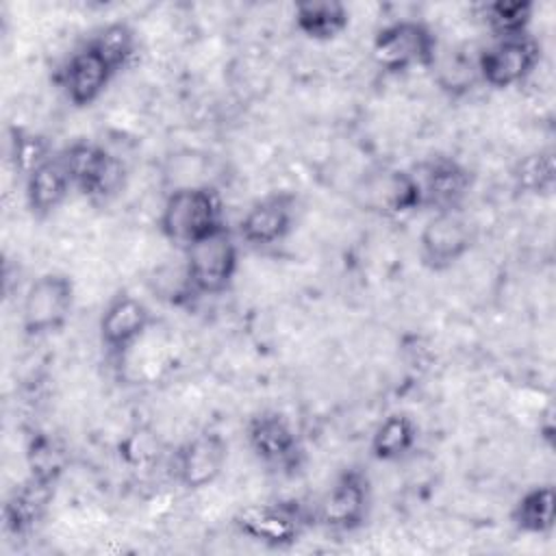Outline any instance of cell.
<instances>
[{"mask_svg":"<svg viewBox=\"0 0 556 556\" xmlns=\"http://www.w3.org/2000/svg\"><path fill=\"white\" fill-rule=\"evenodd\" d=\"M226 226L222 195L206 182L174 187L159 213V230L163 239L180 252Z\"/></svg>","mask_w":556,"mask_h":556,"instance_id":"1","label":"cell"},{"mask_svg":"<svg viewBox=\"0 0 556 556\" xmlns=\"http://www.w3.org/2000/svg\"><path fill=\"white\" fill-rule=\"evenodd\" d=\"M232 526L243 539L261 547L289 549L315 526V519L311 504L300 500H276L243 506L232 517Z\"/></svg>","mask_w":556,"mask_h":556,"instance_id":"2","label":"cell"},{"mask_svg":"<svg viewBox=\"0 0 556 556\" xmlns=\"http://www.w3.org/2000/svg\"><path fill=\"white\" fill-rule=\"evenodd\" d=\"M371 478L361 465H348L334 473L321 497L311 506L315 526L337 534L361 530L371 515Z\"/></svg>","mask_w":556,"mask_h":556,"instance_id":"3","label":"cell"},{"mask_svg":"<svg viewBox=\"0 0 556 556\" xmlns=\"http://www.w3.org/2000/svg\"><path fill=\"white\" fill-rule=\"evenodd\" d=\"M352 202L358 211L397 219L424 208L417 178L410 169L393 165H374L352 185Z\"/></svg>","mask_w":556,"mask_h":556,"instance_id":"4","label":"cell"},{"mask_svg":"<svg viewBox=\"0 0 556 556\" xmlns=\"http://www.w3.org/2000/svg\"><path fill=\"white\" fill-rule=\"evenodd\" d=\"M439 54V37L421 20H395L380 26L371 39V56L387 74L432 70Z\"/></svg>","mask_w":556,"mask_h":556,"instance_id":"5","label":"cell"},{"mask_svg":"<svg viewBox=\"0 0 556 556\" xmlns=\"http://www.w3.org/2000/svg\"><path fill=\"white\" fill-rule=\"evenodd\" d=\"M76 304L74 278L65 271L39 274L24 291L20 326L28 339L59 334L72 319Z\"/></svg>","mask_w":556,"mask_h":556,"instance_id":"6","label":"cell"},{"mask_svg":"<svg viewBox=\"0 0 556 556\" xmlns=\"http://www.w3.org/2000/svg\"><path fill=\"white\" fill-rule=\"evenodd\" d=\"M237 235L226 226L182 252V269L191 298L226 293L239 271Z\"/></svg>","mask_w":556,"mask_h":556,"instance_id":"7","label":"cell"},{"mask_svg":"<svg viewBox=\"0 0 556 556\" xmlns=\"http://www.w3.org/2000/svg\"><path fill=\"white\" fill-rule=\"evenodd\" d=\"M59 156L72 180L74 191L91 202H106L117 195L126 180L124 163L102 143L91 139H74Z\"/></svg>","mask_w":556,"mask_h":556,"instance_id":"8","label":"cell"},{"mask_svg":"<svg viewBox=\"0 0 556 556\" xmlns=\"http://www.w3.org/2000/svg\"><path fill=\"white\" fill-rule=\"evenodd\" d=\"M245 443L252 456L276 473H298L304 465V445L291 419L276 410L263 408L245 421Z\"/></svg>","mask_w":556,"mask_h":556,"instance_id":"9","label":"cell"},{"mask_svg":"<svg viewBox=\"0 0 556 556\" xmlns=\"http://www.w3.org/2000/svg\"><path fill=\"white\" fill-rule=\"evenodd\" d=\"M476 243V226L458 211H434L417 237L419 263L434 274L456 267Z\"/></svg>","mask_w":556,"mask_h":556,"instance_id":"10","label":"cell"},{"mask_svg":"<svg viewBox=\"0 0 556 556\" xmlns=\"http://www.w3.org/2000/svg\"><path fill=\"white\" fill-rule=\"evenodd\" d=\"M543 46L530 33L493 39L476 54L478 80L495 91L523 85L539 67Z\"/></svg>","mask_w":556,"mask_h":556,"instance_id":"11","label":"cell"},{"mask_svg":"<svg viewBox=\"0 0 556 556\" xmlns=\"http://www.w3.org/2000/svg\"><path fill=\"white\" fill-rule=\"evenodd\" d=\"M298 206V195L291 189H274L245 208L235 235L252 250L278 245L295 230Z\"/></svg>","mask_w":556,"mask_h":556,"instance_id":"12","label":"cell"},{"mask_svg":"<svg viewBox=\"0 0 556 556\" xmlns=\"http://www.w3.org/2000/svg\"><path fill=\"white\" fill-rule=\"evenodd\" d=\"M410 172L417 178L424 208L432 213L463 208L476 185L473 169L450 154H430Z\"/></svg>","mask_w":556,"mask_h":556,"instance_id":"13","label":"cell"},{"mask_svg":"<svg viewBox=\"0 0 556 556\" xmlns=\"http://www.w3.org/2000/svg\"><path fill=\"white\" fill-rule=\"evenodd\" d=\"M152 308L130 291H117L98 319L100 345L113 358H124L154 326Z\"/></svg>","mask_w":556,"mask_h":556,"instance_id":"14","label":"cell"},{"mask_svg":"<svg viewBox=\"0 0 556 556\" xmlns=\"http://www.w3.org/2000/svg\"><path fill=\"white\" fill-rule=\"evenodd\" d=\"M226 463L228 441L217 430H204L174 452V478L185 491H202L219 480Z\"/></svg>","mask_w":556,"mask_h":556,"instance_id":"15","label":"cell"},{"mask_svg":"<svg viewBox=\"0 0 556 556\" xmlns=\"http://www.w3.org/2000/svg\"><path fill=\"white\" fill-rule=\"evenodd\" d=\"M115 76L113 67L98 54V50L83 41L61 65L59 85L72 106L87 109L100 100Z\"/></svg>","mask_w":556,"mask_h":556,"instance_id":"16","label":"cell"},{"mask_svg":"<svg viewBox=\"0 0 556 556\" xmlns=\"http://www.w3.org/2000/svg\"><path fill=\"white\" fill-rule=\"evenodd\" d=\"M72 191H74V187H72V180L65 172V165H63L59 152L54 156H50L48 161H43L41 165H37L24 178L26 208L39 222L52 217L65 204V200L70 198Z\"/></svg>","mask_w":556,"mask_h":556,"instance_id":"17","label":"cell"},{"mask_svg":"<svg viewBox=\"0 0 556 556\" xmlns=\"http://www.w3.org/2000/svg\"><path fill=\"white\" fill-rule=\"evenodd\" d=\"M52 495V482L28 478L24 484L15 486L2 506V523L4 532L13 539L28 536L35 526L43 519L48 502Z\"/></svg>","mask_w":556,"mask_h":556,"instance_id":"18","label":"cell"},{"mask_svg":"<svg viewBox=\"0 0 556 556\" xmlns=\"http://www.w3.org/2000/svg\"><path fill=\"white\" fill-rule=\"evenodd\" d=\"M350 9L339 0H304L293 7V26L311 41H332L350 26Z\"/></svg>","mask_w":556,"mask_h":556,"instance_id":"19","label":"cell"},{"mask_svg":"<svg viewBox=\"0 0 556 556\" xmlns=\"http://www.w3.org/2000/svg\"><path fill=\"white\" fill-rule=\"evenodd\" d=\"M417 441V421L404 410H393L374 428L369 439V454L378 463H400L415 450Z\"/></svg>","mask_w":556,"mask_h":556,"instance_id":"20","label":"cell"},{"mask_svg":"<svg viewBox=\"0 0 556 556\" xmlns=\"http://www.w3.org/2000/svg\"><path fill=\"white\" fill-rule=\"evenodd\" d=\"M510 526L530 536H547L556 521V493L549 482L526 489L510 508Z\"/></svg>","mask_w":556,"mask_h":556,"instance_id":"21","label":"cell"},{"mask_svg":"<svg viewBox=\"0 0 556 556\" xmlns=\"http://www.w3.org/2000/svg\"><path fill=\"white\" fill-rule=\"evenodd\" d=\"M480 17L493 39L519 37L530 33V24L534 20V2L532 0H493L480 7Z\"/></svg>","mask_w":556,"mask_h":556,"instance_id":"22","label":"cell"},{"mask_svg":"<svg viewBox=\"0 0 556 556\" xmlns=\"http://www.w3.org/2000/svg\"><path fill=\"white\" fill-rule=\"evenodd\" d=\"M510 180L521 195H547L556 185V161L552 150H532L515 161Z\"/></svg>","mask_w":556,"mask_h":556,"instance_id":"23","label":"cell"},{"mask_svg":"<svg viewBox=\"0 0 556 556\" xmlns=\"http://www.w3.org/2000/svg\"><path fill=\"white\" fill-rule=\"evenodd\" d=\"M113 67L115 74L126 70L137 54V33L128 22H109L85 39Z\"/></svg>","mask_w":556,"mask_h":556,"instance_id":"24","label":"cell"},{"mask_svg":"<svg viewBox=\"0 0 556 556\" xmlns=\"http://www.w3.org/2000/svg\"><path fill=\"white\" fill-rule=\"evenodd\" d=\"M7 152H9V163L20 174L26 178L37 165L54 156V148L50 139L37 130H30L26 126H11L9 128V139H7Z\"/></svg>","mask_w":556,"mask_h":556,"instance_id":"25","label":"cell"},{"mask_svg":"<svg viewBox=\"0 0 556 556\" xmlns=\"http://www.w3.org/2000/svg\"><path fill=\"white\" fill-rule=\"evenodd\" d=\"M432 70L437 72L439 87L450 96L467 93L471 89L473 80L478 78L476 59H467L460 52H454L447 56H441V52H439Z\"/></svg>","mask_w":556,"mask_h":556,"instance_id":"26","label":"cell"}]
</instances>
